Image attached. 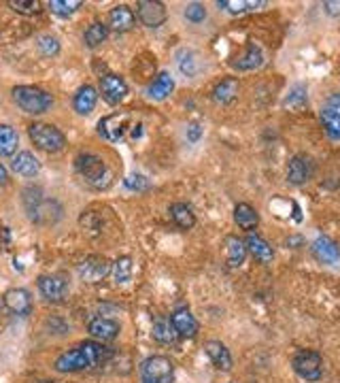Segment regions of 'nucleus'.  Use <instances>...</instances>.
Returning <instances> with one entry per match:
<instances>
[{
	"label": "nucleus",
	"instance_id": "obj_26",
	"mask_svg": "<svg viewBox=\"0 0 340 383\" xmlns=\"http://www.w3.org/2000/svg\"><path fill=\"white\" fill-rule=\"evenodd\" d=\"M11 169L17 173V175H22V177H36L38 175V171H41V162L30 153V151H20L15 158H13V162H11Z\"/></svg>",
	"mask_w": 340,
	"mask_h": 383
},
{
	"label": "nucleus",
	"instance_id": "obj_5",
	"mask_svg": "<svg viewBox=\"0 0 340 383\" xmlns=\"http://www.w3.org/2000/svg\"><path fill=\"white\" fill-rule=\"evenodd\" d=\"M175 364L166 356H151L141 364V383H173Z\"/></svg>",
	"mask_w": 340,
	"mask_h": 383
},
{
	"label": "nucleus",
	"instance_id": "obj_21",
	"mask_svg": "<svg viewBox=\"0 0 340 383\" xmlns=\"http://www.w3.org/2000/svg\"><path fill=\"white\" fill-rule=\"evenodd\" d=\"M245 245H247V251H249L255 260H260L262 264L272 262L274 251H272L270 243H268L264 237H260L257 232H249V235H247V239H245Z\"/></svg>",
	"mask_w": 340,
	"mask_h": 383
},
{
	"label": "nucleus",
	"instance_id": "obj_4",
	"mask_svg": "<svg viewBox=\"0 0 340 383\" xmlns=\"http://www.w3.org/2000/svg\"><path fill=\"white\" fill-rule=\"evenodd\" d=\"M28 137L41 151H47V153H58L66 147L64 132L60 128L51 126V124H43V122L30 124L28 126Z\"/></svg>",
	"mask_w": 340,
	"mask_h": 383
},
{
	"label": "nucleus",
	"instance_id": "obj_6",
	"mask_svg": "<svg viewBox=\"0 0 340 383\" xmlns=\"http://www.w3.org/2000/svg\"><path fill=\"white\" fill-rule=\"evenodd\" d=\"M292 366L296 370V375L304 381H319L323 377V358L319 351H313V349H300L294 360H292Z\"/></svg>",
	"mask_w": 340,
	"mask_h": 383
},
{
	"label": "nucleus",
	"instance_id": "obj_31",
	"mask_svg": "<svg viewBox=\"0 0 340 383\" xmlns=\"http://www.w3.org/2000/svg\"><path fill=\"white\" fill-rule=\"evenodd\" d=\"M17 145H20V134L11 126L0 124V155L3 158L13 155Z\"/></svg>",
	"mask_w": 340,
	"mask_h": 383
},
{
	"label": "nucleus",
	"instance_id": "obj_17",
	"mask_svg": "<svg viewBox=\"0 0 340 383\" xmlns=\"http://www.w3.org/2000/svg\"><path fill=\"white\" fill-rule=\"evenodd\" d=\"M170 321H173L175 330L183 339H194L198 335V321H196V317L192 315V311L187 307H181V309L173 311V315H170Z\"/></svg>",
	"mask_w": 340,
	"mask_h": 383
},
{
	"label": "nucleus",
	"instance_id": "obj_9",
	"mask_svg": "<svg viewBox=\"0 0 340 383\" xmlns=\"http://www.w3.org/2000/svg\"><path fill=\"white\" fill-rule=\"evenodd\" d=\"M38 292L49 302H64L71 288L69 281L60 275H43L38 277Z\"/></svg>",
	"mask_w": 340,
	"mask_h": 383
},
{
	"label": "nucleus",
	"instance_id": "obj_25",
	"mask_svg": "<svg viewBox=\"0 0 340 383\" xmlns=\"http://www.w3.org/2000/svg\"><path fill=\"white\" fill-rule=\"evenodd\" d=\"M247 245L243 239L230 235V237H225V260H228V264L232 268H241L247 260Z\"/></svg>",
	"mask_w": 340,
	"mask_h": 383
},
{
	"label": "nucleus",
	"instance_id": "obj_10",
	"mask_svg": "<svg viewBox=\"0 0 340 383\" xmlns=\"http://www.w3.org/2000/svg\"><path fill=\"white\" fill-rule=\"evenodd\" d=\"M87 333L98 343H111L120 337L122 326H120V321L111 319V317H94L87 323Z\"/></svg>",
	"mask_w": 340,
	"mask_h": 383
},
{
	"label": "nucleus",
	"instance_id": "obj_29",
	"mask_svg": "<svg viewBox=\"0 0 340 383\" xmlns=\"http://www.w3.org/2000/svg\"><path fill=\"white\" fill-rule=\"evenodd\" d=\"M170 217H173V222L181 228V230H190L196 226V213L190 204L185 202H175L170 204Z\"/></svg>",
	"mask_w": 340,
	"mask_h": 383
},
{
	"label": "nucleus",
	"instance_id": "obj_28",
	"mask_svg": "<svg viewBox=\"0 0 340 383\" xmlns=\"http://www.w3.org/2000/svg\"><path fill=\"white\" fill-rule=\"evenodd\" d=\"M234 222L239 224V228L251 232V230L257 228V224H260V213H257L249 202H239V204L234 207Z\"/></svg>",
	"mask_w": 340,
	"mask_h": 383
},
{
	"label": "nucleus",
	"instance_id": "obj_1",
	"mask_svg": "<svg viewBox=\"0 0 340 383\" xmlns=\"http://www.w3.org/2000/svg\"><path fill=\"white\" fill-rule=\"evenodd\" d=\"M111 356H113V349L104 347L102 343L85 341V343L60 354L55 358L53 366L58 372H79V370H87V368L104 364Z\"/></svg>",
	"mask_w": 340,
	"mask_h": 383
},
{
	"label": "nucleus",
	"instance_id": "obj_34",
	"mask_svg": "<svg viewBox=\"0 0 340 383\" xmlns=\"http://www.w3.org/2000/svg\"><path fill=\"white\" fill-rule=\"evenodd\" d=\"M309 102V96H306V88L304 85H296L290 90V94L283 98V106L288 109H294V111H300V109H304Z\"/></svg>",
	"mask_w": 340,
	"mask_h": 383
},
{
	"label": "nucleus",
	"instance_id": "obj_2",
	"mask_svg": "<svg viewBox=\"0 0 340 383\" xmlns=\"http://www.w3.org/2000/svg\"><path fill=\"white\" fill-rule=\"evenodd\" d=\"M75 169L81 175V179L92 186L94 190H104L111 186V171L102 158L94 153H79L75 158Z\"/></svg>",
	"mask_w": 340,
	"mask_h": 383
},
{
	"label": "nucleus",
	"instance_id": "obj_13",
	"mask_svg": "<svg viewBox=\"0 0 340 383\" xmlns=\"http://www.w3.org/2000/svg\"><path fill=\"white\" fill-rule=\"evenodd\" d=\"M100 94L108 104H120L128 94V83L124 77L108 73V75L100 77Z\"/></svg>",
	"mask_w": 340,
	"mask_h": 383
},
{
	"label": "nucleus",
	"instance_id": "obj_8",
	"mask_svg": "<svg viewBox=\"0 0 340 383\" xmlns=\"http://www.w3.org/2000/svg\"><path fill=\"white\" fill-rule=\"evenodd\" d=\"M79 277L87 284H98L111 272V262L104 256H90L79 262L77 266Z\"/></svg>",
	"mask_w": 340,
	"mask_h": 383
},
{
	"label": "nucleus",
	"instance_id": "obj_11",
	"mask_svg": "<svg viewBox=\"0 0 340 383\" xmlns=\"http://www.w3.org/2000/svg\"><path fill=\"white\" fill-rule=\"evenodd\" d=\"M313 175H315V162H313V158H309L304 153H298V155H294L290 160V164H288V181L292 186H302Z\"/></svg>",
	"mask_w": 340,
	"mask_h": 383
},
{
	"label": "nucleus",
	"instance_id": "obj_23",
	"mask_svg": "<svg viewBox=\"0 0 340 383\" xmlns=\"http://www.w3.org/2000/svg\"><path fill=\"white\" fill-rule=\"evenodd\" d=\"M153 339L162 345H175L181 337L175 330V326H173V321H170V317L160 315L153 321Z\"/></svg>",
	"mask_w": 340,
	"mask_h": 383
},
{
	"label": "nucleus",
	"instance_id": "obj_44",
	"mask_svg": "<svg viewBox=\"0 0 340 383\" xmlns=\"http://www.w3.org/2000/svg\"><path fill=\"white\" fill-rule=\"evenodd\" d=\"M7 181H9V173H7V169L3 167V164H0V188H3Z\"/></svg>",
	"mask_w": 340,
	"mask_h": 383
},
{
	"label": "nucleus",
	"instance_id": "obj_3",
	"mask_svg": "<svg viewBox=\"0 0 340 383\" xmlns=\"http://www.w3.org/2000/svg\"><path fill=\"white\" fill-rule=\"evenodd\" d=\"M13 100L24 113L30 116H43L53 106V96L34 85H17L13 90Z\"/></svg>",
	"mask_w": 340,
	"mask_h": 383
},
{
	"label": "nucleus",
	"instance_id": "obj_14",
	"mask_svg": "<svg viewBox=\"0 0 340 383\" xmlns=\"http://www.w3.org/2000/svg\"><path fill=\"white\" fill-rule=\"evenodd\" d=\"M311 253L321 264H327V266H338L340 264V247L330 237H317L311 243Z\"/></svg>",
	"mask_w": 340,
	"mask_h": 383
},
{
	"label": "nucleus",
	"instance_id": "obj_36",
	"mask_svg": "<svg viewBox=\"0 0 340 383\" xmlns=\"http://www.w3.org/2000/svg\"><path fill=\"white\" fill-rule=\"evenodd\" d=\"M113 277H115L118 284H128L132 279V258H118L115 264H113Z\"/></svg>",
	"mask_w": 340,
	"mask_h": 383
},
{
	"label": "nucleus",
	"instance_id": "obj_41",
	"mask_svg": "<svg viewBox=\"0 0 340 383\" xmlns=\"http://www.w3.org/2000/svg\"><path fill=\"white\" fill-rule=\"evenodd\" d=\"M200 137H202V128H200V124L192 122V124L187 126V141H190V143H198V141H200Z\"/></svg>",
	"mask_w": 340,
	"mask_h": 383
},
{
	"label": "nucleus",
	"instance_id": "obj_18",
	"mask_svg": "<svg viewBox=\"0 0 340 383\" xmlns=\"http://www.w3.org/2000/svg\"><path fill=\"white\" fill-rule=\"evenodd\" d=\"M204 351H206L208 360L213 362L215 368H219L223 372L232 370V354L221 341H206L204 343Z\"/></svg>",
	"mask_w": 340,
	"mask_h": 383
},
{
	"label": "nucleus",
	"instance_id": "obj_30",
	"mask_svg": "<svg viewBox=\"0 0 340 383\" xmlns=\"http://www.w3.org/2000/svg\"><path fill=\"white\" fill-rule=\"evenodd\" d=\"M239 79L234 77H228V79H223L215 85L213 90V100L217 104H230L236 96H239Z\"/></svg>",
	"mask_w": 340,
	"mask_h": 383
},
{
	"label": "nucleus",
	"instance_id": "obj_39",
	"mask_svg": "<svg viewBox=\"0 0 340 383\" xmlns=\"http://www.w3.org/2000/svg\"><path fill=\"white\" fill-rule=\"evenodd\" d=\"M185 20L192 22V24H202V22L206 20V9H204V5H200V3H190V5L185 7Z\"/></svg>",
	"mask_w": 340,
	"mask_h": 383
},
{
	"label": "nucleus",
	"instance_id": "obj_12",
	"mask_svg": "<svg viewBox=\"0 0 340 383\" xmlns=\"http://www.w3.org/2000/svg\"><path fill=\"white\" fill-rule=\"evenodd\" d=\"M136 15L147 28H160L168 18L166 7L162 3H157V0H139Z\"/></svg>",
	"mask_w": 340,
	"mask_h": 383
},
{
	"label": "nucleus",
	"instance_id": "obj_16",
	"mask_svg": "<svg viewBox=\"0 0 340 383\" xmlns=\"http://www.w3.org/2000/svg\"><path fill=\"white\" fill-rule=\"evenodd\" d=\"M3 302H5L7 311L13 313V315L26 317V315L32 313V298H30V292L24 290V288H13V290H9V292L3 296Z\"/></svg>",
	"mask_w": 340,
	"mask_h": 383
},
{
	"label": "nucleus",
	"instance_id": "obj_19",
	"mask_svg": "<svg viewBox=\"0 0 340 383\" xmlns=\"http://www.w3.org/2000/svg\"><path fill=\"white\" fill-rule=\"evenodd\" d=\"M136 24V15L128 5H118L113 7L108 13V28H113L115 32H128L132 30Z\"/></svg>",
	"mask_w": 340,
	"mask_h": 383
},
{
	"label": "nucleus",
	"instance_id": "obj_40",
	"mask_svg": "<svg viewBox=\"0 0 340 383\" xmlns=\"http://www.w3.org/2000/svg\"><path fill=\"white\" fill-rule=\"evenodd\" d=\"M124 183H126V188L128 190H147L149 188V181L143 177V175H130V177H126L124 179Z\"/></svg>",
	"mask_w": 340,
	"mask_h": 383
},
{
	"label": "nucleus",
	"instance_id": "obj_27",
	"mask_svg": "<svg viewBox=\"0 0 340 383\" xmlns=\"http://www.w3.org/2000/svg\"><path fill=\"white\" fill-rule=\"evenodd\" d=\"M173 90H175V81H173V77H170V73H160L151 83H149V88H147V96L151 98V100H164V98H168L170 94H173Z\"/></svg>",
	"mask_w": 340,
	"mask_h": 383
},
{
	"label": "nucleus",
	"instance_id": "obj_24",
	"mask_svg": "<svg viewBox=\"0 0 340 383\" xmlns=\"http://www.w3.org/2000/svg\"><path fill=\"white\" fill-rule=\"evenodd\" d=\"M177 67L179 71L187 77V79H194L200 75L202 71V58H200V53L192 51V49H181L177 53Z\"/></svg>",
	"mask_w": 340,
	"mask_h": 383
},
{
	"label": "nucleus",
	"instance_id": "obj_37",
	"mask_svg": "<svg viewBox=\"0 0 340 383\" xmlns=\"http://www.w3.org/2000/svg\"><path fill=\"white\" fill-rule=\"evenodd\" d=\"M7 5L20 15H36L43 11V5L38 3V0H9Z\"/></svg>",
	"mask_w": 340,
	"mask_h": 383
},
{
	"label": "nucleus",
	"instance_id": "obj_33",
	"mask_svg": "<svg viewBox=\"0 0 340 383\" xmlns=\"http://www.w3.org/2000/svg\"><path fill=\"white\" fill-rule=\"evenodd\" d=\"M106 36H108V26L106 24H102V22H94L87 30H85V34H83V41H85V45L87 47H98V45H102L104 41H106Z\"/></svg>",
	"mask_w": 340,
	"mask_h": 383
},
{
	"label": "nucleus",
	"instance_id": "obj_35",
	"mask_svg": "<svg viewBox=\"0 0 340 383\" xmlns=\"http://www.w3.org/2000/svg\"><path fill=\"white\" fill-rule=\"evenodd\" d=\"M47 7L51 9V13H55L58 18H69L77 9H81L83 3H81V0H51Z\"/></svg>",
	"mask_w": 340,
	"mask_h": 383
},
{
	"label": "nucleus",
	"instance_id": "obj_43",
	"mask_svg": "<svg viewBox=\"0 0 340 383\" xmlns=\"http://www.w3.org/2000/svg\"><path fill=\"white\" fill-rule=\"evenodd\" d=\"M323 9L332 18H338L340 15V3H330V0H327V3H323Z\"/></svg>",
	"mask_w": 340,
	"mask_h": 383
},
{
	"label": "nucleus",
	"instance_id": "obj_22",
	"mask_svg": "<svg viewBox=\"0 0 340 383\" xmlns=\"http://www.w3.org/2000/svg\"><path fill=\"white\" fill-rule=\"evenodd\" d=\"M268 3L266 0H219L217 7L228 11L230 15H245V13H253L264 9Z\"/></svg>",
	"mask_w": 340,
	"mask_h": 383
},
{
	"label": "nucleus",
	"instance_id": "obj_15",
	"mask_svg": "<svg viewBox=\"0 0 340 383\" xmlns=\"http://www.w3.org/2000/svg\"><path fill=\"white\" fill-rule=\"evenodd\" d=\"M262 64H264V51H262V47L255 45V43H249V45L243 49L241 56H236V58L230 62V67H232L234 71H241V73L255 71V69H260Z\"/></svg>",
	"mask_w": 340,
	"mask_h": 383
},
{
	"label": "nucleus",
	"instance_id": "obj_42",
	"mask_svg": "<svg viewBox=\"0 0 340 383\" xmlns=\"http://www.w3.org/2000/svg\"><path fill=\"white\" fill-rule=\"evenodd\" d=\"M330 111H334L336 116H340V94H332L327 98V104H325Z\"/></svg>",
	"mask_w": 340,
	"mask_h": 383
},
{
	"label": "nucleus",
	"instance_id": "obj_32",
	"mask_svg": "<svg viewBox=\"0 0 340 383\" xmlns=\"http://www.w3.org/2000/svg\"><path fill=\"white\" fill-rule=\"evenodd\" d=\"M321 126L332 141H340V116L330 111L327 106L321 109Z\"/></svg>",
	"mask_w": 340,
	"mask_h": 383
},
{
	"label": "nucleus",
	"instance_id": "obj_38",
	"mask_svg": "<svg viewBox=\"0 0 340 383\" xmlns=\"http://www.w3.org/2000/svg\"><path fill=\"white\" fill-rule=\"evenodd\" d=\"M36 47H38V51L43 53L45 58L58 56V53H60V41L55 39V36H51V34H43V36H38Z\"/></svg>",
	"mask_w": 340,
	"mask_h": 383
},
{
	"label": "nucleus",
	"instance_id": "obj_20",
	"mask_svg": "<svg viewBox=\"0 0 340 383\" xmlns=\"http://www.w3.org/2000/svg\"><path fill=\"white\" fill-rule=\"evenodd\" d=\"M96 100H98V90L94 85H81L73 98V109L79 113V116H90L96 106Z\"/></svg>",
	"mask_w": 340,
	"mask_h": 383
},
{
	"label": "nucleus",
	"instance_id": "obj_7",
	"mask_svg": "<svg viewBox=\"0 0 340 383\" xmlns=\"http://www.w3.org/2000/svg\"><path fill=\"white\" fill-rule=\"evenodd\" d=\"M130 124V113L128 111H120V113H111L106 118H102L98 122V134L111 143H120L124 141L126 132H128V126Z\"/></svg>",
	"mask_w": 340,
	"mask_h": 383
}]
</instances>
